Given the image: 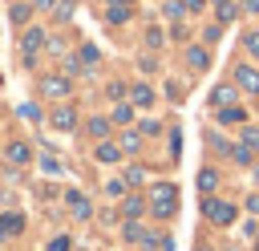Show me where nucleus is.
<instances>
[{
	"mask_svg": "<svg viewBox=\"0 0 259 251\" xmlns=\"http://www.w3.org/2000/svg\"><path fill=\"white\" fill-rule=\"evenodd\" d=\"M73 247V239L69 235H57V239H49V251H69Z\"/></svg>",
	"mask_w": 259,
	"mask_h": 251,
	"instance_id": "obj_29",
	"label": "nucleus"
},
{
	"mask_svg": "<svg viewBox=\"0 0 259 251\" xmlns=\"http://www.w3.org/2000/svg\"><path fill=\"white\" fill-rule=\"evenodd\" d=\"M251 174H255V182H259V162H255V166H251Z\"/></svg>",
	"mask_w": 259,
	"mask_h": 251,
	"instance_id": "obj_39",
	"label": "nucleus"
},
{
	"mask_svg": "<svg viewBox=\"0 0 259 251\" xmlns=\"http://www.w3.org/2000/svg\"><path fill=\"white\" fill-rule=\"evenodd\" d=\"M198 190H202L206 198L219 190V170H214V166H202V170H198Z\"/></svg>",
	"mask_w": 259,
	"mask_h": 251,
	"instance_id": "obj_13",
	"label": "nucleus"
},
{
	"mask_svg": "<svg viewBox=\"0 0 259 251\" xmlns=\"http://www.w3.org/2000/svg\"><path fill=\"white\" fill-rule=\"evenodd\" d=\"M40 93L45 97H69V77L65 73H45L40 77Z\"/></svg>",
	"mask_w": 259,
	"mask_h": 251,
	"instance_id": "obj_4",
	"label": "nucleus"
},
{
	"mask_svg": "<svg viewBox=\"0 0 259 251\" xmlns=\"http://www.w3.org/2000/svg\"><path fill=\"white\" fill-rule=\"evenodd\" d=\"M65 198H69V211H73V219H89V215H93V206H89V198H85L81 190H69Z\"/></svg>",
	"mask_w": 259,
	"mask_h": 251,
	"instance_id": "obj_11",
	"label": "nucleus"
},
{
	"mask_svg": "<svg viewBox=\"0 0 259 251\" xmlns=\"http://www.w3.org/2000/svg\"><path fill=\"white\" fill-rule=\"evenodd\" d=\"M121 182L125 186H142V166H125L121 170Z\"/></svg>",
	"mask_w": 259,
	"mask_h": 251,
	"instance_id": "obj_24",
	"label": "nucleus"
},
{
	"mask_svg": "<svg viewBox=\"0 0 259 251\" xmlns=\"http://www.w3.org/2000/svg\"><path fill=\"white\" fill-rule=\"evenodd\" d=\"M32 8H57V0H32Z\"/></svg>",
	"mask_w": 259,
	"mask_h": 251,
	"instance_id": "obj_38",
	"label": "nucleus"
},
{
	"mask_svg": "<svg viewBox=\"0 0 259 251\" xmlns=\"http://www.w3.org/2000/svg\"><path fill=\"white\" fill-rule=\"evenodd\" d=\"M162 12H166L170 20H178V16L186 12V4H182V0H166V4H162Z\"/></svg>",
	"mask_w": 259,
	"mask_h": 251,
	"instance_id": "obj_27",
	"label": "nucleus"
},
{
	"mask_svg": "<svg viewBox=\"0 0 259 251\" xmlns=\"http://www.w3.org/2000/svg\"><path fill=\"white\" fill-rule=\"evenodd\" d=\"M251 247H255V251H259V235H255V239H251Z\"/></svg>",
	"mask_w": 259,
	"mask_h": 251,
	"instance_id": "obj_41",
	"label": "nucleus"
},
{
	"mask_svg": "<svg viewBox=\"0 0 259 251\" xmlns=\"http://www.w3.org/2000/svg\"><path fill=\"white\" fill-rule=\"evenodd\" d=\"M45 40H49L45 28H24V36H20V57H24V65H32V57L40 53Z\"/></svg>",
	"mask_w": 259,
	"mask_h": 251,
	"instance_id": "obj_3",
	"label": "nucleus"
},
{
	"mask_svg": "<svg viewBox=\"0 0 259 251\" xmlns=\"http://www.w3.org/2000/svg\"><path fill=\"white\" fill-rule=\"evenodd\" d=\"M162 40H166V36H162V28H150V32H146V45H150V49H158Z\"/></svg>",
	"mask_w": 259,
	"mask_h": 251,
	"instance_id": "obj_31",
	"label": "nucleus"
},
{
	"mask_svg": "<svg viewBox=\"0 0 259 251\" xmlns=\"http://www.w3.org/2000/svg\"><path fill=\"white\" fill-rule=\"evenodd\" d=\"M73 8H77L73 0H57V8H53V16H57V20H69V16H73Z\"/></svg>",
	"mask_w": 259,
	"mask_h": 251,
	"instance_id": "obj_28",
	"label": "nucleus"
},
{
	"mask_svg": "<svg viewBox=\"0 0 259 251\" xmlns=\"http://www.w3.org/2000/svg\"><path fill=\"white\" fill-rule=\"evenodd\" d=\"M117 146H121V150H138V134H134V130H130V134H121V142H117Z\"/></svg>",
	"mask_w": 259,
	"mask_h": 251,
	"instance_id": "obj_32",
	"label": "nucleus"
},
{
	"mask_svg": "<svg viewBox=\"0 0 259 251\" xmlns=\"http://www.w3.org/2000/svg\"><path fill=\"white\" fill-rule=\"evenodd\" d=\"M247 211H251V215H259V194H251V198H247Z\"/></svg>",
	"mask_w": 259,
	"mask_h": 251,
	"instance_id": "obj_36",
	"label": "nucleus"
},
{
	"mask_svg": "<svg viewBox=\"0 0 259 251\" xmlns=\"http://www.w3.org/2000/svg\"><path fill=\"white\" fill-rule=\"evenodd\" d=\"M146 211H150V206H146V194H125V198H121V215H125V219H142Z\"/></svg>",
	"mask_w": 259,
	"mask_h": 251,
	"instance_id": "obj_10",
	"label": "nucleus"
},
{
	"mask_svg": "<svg viewBox=\"0 0 259 251\" xmlns=\"http://www.w3.org/2000/svg\"><path fill=\"white\" fill-rule=\"evenodd\" d=\"M109 121H113V126H125V121H134V105H130V101H125V105H117V109L109 113Z\"/></svg>",
	"mask_w": 259,
	"mask_h": 251,
	"instance_id": "obj_21",
	"label": "nucleus"
},
{
	"mask_svg": "<svg viewBox=\"0 0 259 251\" xmlns=\"http://www.w3.org/2000/svg\"><path fill=\"white\" fill-rule=\"evenodd\" d=\"M243 49H247V53H251V57L259 61V28H251V32L243 36Z\"/></svg>",
	"mask_w": 259,
	"mask_h": 251,
	"instance_id": "obj_26",
	"label": "nucleus"
},
{
	"mask_svg": "<svg viewBox=\"0 0 259 251\" xmlns=\"http://www.w3.org/2000/svg\"><path fill=\"white\" fill-rule=\"evenodd\" d=\"M214 16H219V24H231V20L239 16V8H235V0H219V4H214Z\"/></svg>",
	"mask_w": 259,
	"mask_h": 251,
	"instance_id": "obj_18",
	"label": "nucleus"
},
{
	"mask_svg": "<svg viewBox=\"0 0 259 251\" xmlns=\"http://www.w3.org/2000/svg\"><path fill=\"white\" fill-rule=\"evenodd\" d=\"M77 61H81L85 73H93V65H97V49H93V45H81V57H77Z\"/></svg>",
	"mask_w": 259,
	"mask_h": 251,
	"instance_id": "obj_20",
	"label": "nucleus"
},
{
	"mask_svg": "<svg viewBox=\"0 0 259 251\" xmlns=\"http://www.w3.org/2000/svg\"><path fill=\"white\" fill-rule=\"evenodd\" d=\"M243 12H251V16H259V0H247V4H243Z\"/></svg>",
	"mask_w": 259,
	"mask_h": 251,
	"instance_id": "obj_37",
	"label": "nucleus"
},
{
	"mask_svg": "<svg viewBox=\"0 0 259 251\" xmlns=\"http://www.w3.org/2000/svg\"><path fill=\"white\" fill-rule=\"evenodd\" d=\"M210 101H214L219 109H227V105L235 101V85H214V93H210Z\"/></svg>",
	"mask_w": 259,
	"mask_h": 251,
	"instance_id": "obj_19",
	"label": "nucleus"
},
{
	"mask_svg": "<svg viewBox=\"0 0 259 251\" xmlns=\"http://www.w3.org/2000/svg\"><path fill=\"white\" fill-rule=\"evenodd\" d=\"M214 4H219V0H214Z\"/></svg>",
	"mask_w": 259,
	"mask_h": 251,
	"instance_id": "obj_43",
	"label": "nucleus"
},
{
	"mask_svg": "<svg viewBox=\"0 0 259 251\" xmlns=\"http://www.w3.org/2000/svg\"><path fill=\"white\" fill-rule=\"evenodd\" d=\"M130 105H134V109H150V105H154V89L142 85V81L130 85Z\"/></svg>",
	"mask_w": 259,
	"mask_h": 251,
	"instance_id": "obj_7",
	"label": "nucleus"
},
{
	"mask_svg": "<svg viewBox=\"0 0 259 251\" xmlns=\"http://www.w3.org/2000/svg\"><path fill=\"white\" fill-rule=\"evenodd\" d=\"M105 4H134V0H105Z\"/></svg>",
	"mask_w": 259,
	"mask_h": 251,
	"instance_id": "obj_40",
	"label": "nucleus"
},
{
	"mask_svg": "<svg viewBox=\"0 0 259 251\" xmlns=\"http://www.w3.org/2000/svg\"><path fill=\"white\" fill-rule=\"evenodd\" d=\"M243 117H247L243 109H219V121H223V126H239Z\"/></svg>",
	"mask_w": 259,
	"mask_h": 251,
	"instance_id": "obj_23",
	"label": "nucleus"
},
{
	"mask_svg": "<svg viewBox=\"0 0 259 251\" xmlns=\"http://www.w3.org/2000/svg\"><path fill=\"white\" fill-rule=\"evenodd\" d=\"M130 16H134V4H109V12H105L109 24H130Z\"/></svg>",
	"mask_w": 259,
	"mask_h": 251,
	"instance_id": "obj_15",
	"label": "nucleus"
},
{
	"mask_svg": "<svg viewBox=\"0 0 259 251\" xmlns=\"http://www.w3.org/2000/svg\"><path fill=\"white\" fill-rule=\"evenodd\" d=\"M49 121H53L57 130H73V126H77V109H73V105H57V109L49 113Z\"/></svg>",
	"mask_w": 259,
	"mask_h": 251,
	"instance_id": "obj_8",
	"label": "nucleus"
},
{
	"mask_svg": "<svg viewBox=\"0 0 259 251\" xmlns=\"http://www.w3.org/2000/svg\"><path fill=\"white\" fill-rule=\"evenodd\" d=\"M4 154H8V162H12V166L32 162V146H28V142H20V138H16V142H8V150H4Z\"/></svg>",
	"mask_w": 259,
	"mask_h": 251,
	"instance_id": "obj_9",
	"label": "nucleus"
},
{
	"mask_svg": "<svg viewBox=\"0 0 259 251\" xmlns=\"http://www.w3.org/2000/svg\"><path fill=\"white\" fill-rule=\"evenodd\" d=\"M235 85L259 97V69H255V65H239V69H235Z\"/></svg>",
	"mask_w": 259,
	"mask_h": 251,
	"instance_id": "obj_5",
	"label": "nucleus"
},
{
	"mask_svg": "<svg viewBox=\"0 0 259 251\" xmlns=\"http://www.w3.org/2000/svg\"><path fill=\"white\" fill-rule=\"evenodd\" d=\"M40 166H45V170H49V174H61V162H57V158H45V162H40Z\"/></svg>",
	"mask_w": 259,
	"mask_h": 251,
	"instance_id": "obj_34",
	"label": "nucleus"
},
{
	"mask_svg": "<svg viewBox=\"0 0 259 251\" xmlns=\"http://www.w3.org/2000/svg\"><path fill=\"white\" fill-rule=\"evenodd\" d=\"M202 219L210 223V227H219V231H227V227H235V219H239V206L235 202H227V198H202Z\"/></svg>",
	"mask_w": 259,
	"mask_h": 251,
	"instance_id": "obj_2",
	"label": "nucleus"
},
{
	"mask_svg": "<svg viewBox=\"0 0 259 251\" xmlns=\"http://www.w3.org/2000/svg\"><path fill=\"white\" fill-rule=\"evenodd\" d=\"M24 231V215L20 211H4L0 215V239H16Z\"/></svg>",
	"mask_w": 259,
	"mask_h": 251,
	"instance_id": "obj_6",
	"label": "nucleus"
},
{
	"mask_svg": "<svg viewBox=\"0 0 259 251\" xmlns=\"http://www.w3.org/2000/svg\"><path fill=\"white\" fill-rule=\"evenodd\" d=\"M243 146H247L251 154H259V130H255V126H247V130H243Z\"/></svg>",
	"mask_w": 259,
	"mask_h": 251,
	"instance_id": "obj_25",
	"label": "nucleus"
},
{
	"mask_svg": "<svg viewBox=\"0 0 259 251\" xmlns=\"http://www.w3.org/2000/svg\"><path fill=\"white\" fill-rule=\"evenodd\" d=\"M109 126H113L109 117H89V121H85V134L97 138V142H105V138H109Z\"/></svg>",
	"mask_w": 259,
	"mask_h": 251,
	"instance_id": "obj_14",
	"label": "nucleus"
},
{
	"mask_svg": "<svg viewBox=\"0 0 259 251\" xmlns=\"http://www.w3.org/2000/svg\"><path fill=\"white\" fill-rule=\"evenodd\" d=\"M146 206H150L154 219H170V215L178 211V186H174V182H154V186L146 190Z\"/></svg>",
	"mask_w": 259,
	"mask_h": 251,
	"instance_id": "obj_1",
	"label": "nucleus"
},
{
	"mask_svg": "<svg viewBox=\"0 0 259 251\" xmlns=\"http://www.w3.org/2000/svg\"><path fill=\"white\" fill-rule=\"evenodd\" d=\"M121 239H125V243H146V231H142V223H138V219H125V227H121Z\"/></svg>",
	"mask_w": 259,
	"mask_h": 251,
	"instance_id": "obj_17",
	"label": "nucleus"
},
{
	"mask_svg": "<svg viewBox=\"0 0 259 251\" xmlns=\"http://www.w3.org/2000/svg\"><path fill=\"white\" fill-rule=\"evenodd\" d=\"M20 113H24V117H28V121H40V117H45V113H40V109H36V105H24V109H20Z\"/></svg>",
	"mask_w": 259,
	"mask_h": 251,
	"instance_id": "obj_33",
	"label": "nucleus"
},
{
	"mask_svg": "<svg viewBox=\"0 0 259 251\" xmlns=\"http://www.w3.org/2000/svg\"><path fill=\"white\" fill-rule=\"evenodd\" d=\"M231 158H235L239 166H255V154H251V150H247L243 142H239V146H231Z\"/></svg>",
	"mask_w": 259,
	"mask_h": 251,
	"instance_id": "obj_22",
	"label": "nucleus"
},
{
	"mask_svg": "<svg viewBox=\"0 0 259 251\" xmlns=\"http://www.w3.org/2000/svg\"><path fill=\"white\" fill-rule=\"evenodd\" d=\"M28 8H32V4H12V20L24 24V20H28Z\"/></svg>",
	"mask_w": 259,
	"mask_h": 251,
	"instance_id": "obj_30",
	"label": "nucleus"
},
{
	"mask_svg": "<svg viewBox=\"0 0 259 251\" xmlns=\"http://www.w3.org/2000/svg\"><path fill=\"white\" fill-rule=\"evenodd\" d=\"M182 4H186V12H202L206 8V0H182Z\"/></svg>",
	"mask_w": 259,
	"mask_h": 251,
	"instance_id": "obj_35",
	"label": "nucleus"
},
{
	"mask_svg": "<svg viewBox=\"0 0 259 251\" xmlns=\"http://www.w3.org/2000/svg\"><path fill=\"white\" fill-rule=\"evenodd\" d=\"M93 154H97V162H121V154H125V150H121L117 142H109V138H105V142H97V150H93Z\"/></svg>",
	"mask_w": 259,
	"mask_h": 251,
	"instance_id": "obj_12",
	"label": "nucleus"
},
{
	"mask_svg": "<svg viewBox=\"0 0 259 251\" xmlns=\"http://www.w3.org/2000/svg\"><path fill=\"white\" fill-rule=\"evenodd\" d=\"M198 251H206V247H198Z\"/></svg>",
	"mask_w": 259,
	"mask_h": 251,
	"instance_id": "obj_42",
	"label": "nucleus"
},
{
	"mask_svg": "<svg viewBox=\"0 0 259 251\" xmlns=\"http://www.w3.org/2000/svg\"><path fill=\"white\" fill-rule=\"evenodd\" d=\"M186 65L202 73V69H210V53L206 49H186Z\"/></svg>",
	"mask_w": 259,
	"mask_h": 251,
	"instance_id": "obj_16",
	"label": "nucleus"
}]
</instances>
